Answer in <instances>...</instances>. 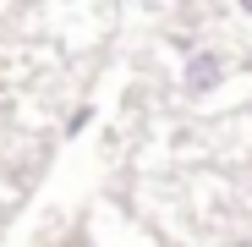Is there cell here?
Here are the masks:
<instances>
[{
  "label": "cell",
  "mask_w": 252,
  "mask_h": 247,
  "mask_svg": "<svg viewBox=\"0 0 252 247\" xmlns=\"http://www.w3.org/2000/svg\"><path fill=\"white\" fill-rule=\"evenodd\" d=\"M220 82H225V55H220V50H192V55H187V66H181V88H187L192 99L214 94Z\"/></svg>",
  "instance_id": "obj_1"
}]
</instances>
